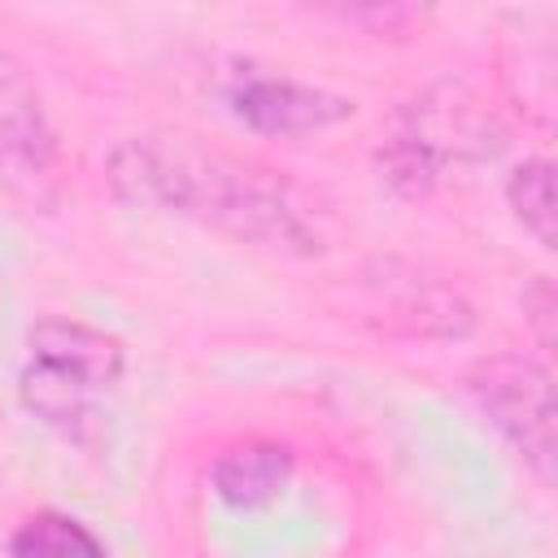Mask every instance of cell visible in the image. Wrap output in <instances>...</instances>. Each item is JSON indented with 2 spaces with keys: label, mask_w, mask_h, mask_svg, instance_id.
<instances>
[{
  "label": "cell",
  "mask_w": 558,
  "mask_h": 558,
  "mask_svg": "<svg viewBox=\"0 0 558 558\" xmlns=\"http://www.w3.org/2000/svg\"><path fill=\"white\" fill-rule=\"evenodd\" d=\"M109 183L140 209H166L275 253H314L318 235L288 183L244 157L201 148L183 135H135L113 148Z\"/></svg>",
  "instance_id": "cell-1"
},
{
  "label": "cell",
  "mask_w": 558,
  "mask_h": 558,
  "mask_svg": "<svg viewBox=\"0 0 558 558\" xmlns=\"http://www.w3.org/2000/svg\"><path fill=\"white\" fill-rule=\"evenodd\" d=\"M126 366L122 340L78 318H39L26 336L17 371L22 405L70 440H87L100 423L105 397Z\"/></svg>",
  "instance_id": "cell-2"
},
{
  "label": "cell",
  "mask_w": 558,
  "mask_h": 558,
  "mask_svg": "<svg viewBox=\"0 0 558 558\" xmlns=\"http://www.w3.org/2000/svg\"><path fill=\"white\" fill-rule=\"evenodd\" d=\"M65 161L44 96L26 65L0 48V192L22 209L48 214L61 201Z\"/></svg>",
  "instance_id": "cell-3"
},
{
  "label": "cell",
  "mask_w": 558,
  "mask_h": 558,
  "mask_svg": "<svg viewBox=\"0 0 558 558\" xmlns=\"http://www.w3.org/2000/svg\"><path fill=\"white\" fill-rule=\"evenodd\" d=\"M475 410L501 432V440L549 484L554 480V384L549 371L519 353L480 357L466 371Z\"/></svg>",
  "instance_id": "cell-4"
},
{
  "label": "cell",
  "mask_w": 558,
  "mask_h": 558,
  "mask_svg": "<svg viewBox=\"0 0 558 558\" xmlns=\"http://www.w3.org/2000/svg\"><path fill=\"white\" fill-rule=\"evenodd\" d=\"M227 105L244 126L262 135H310L353 113L349 96H336L327 87H314L288 74H240L227 87Z\"/></svg>",
  "instance_id": "cell-5"
},
{
  "label": "cell",
  "mask_w": 558,
  "mask_h": 558,
  "mask_svg": "<svg viewBox=\"0 0 558 558\" xmlns=\"http://www.w3.org/2000/svg\"><path fill=\"white\" fill-rule=\"evenodd\" d=\"M292 480V453L275 440H244L214 462V493L227 506H266Z\"/></svg>",
  "instance_id": "cell-6"
},
{
  "label": "cell",
  "mask_w": 558,
  "mask_h": 558,
  "mask_svg": "<svg viewBox=\"0 0 558 558\" xmlns=\"http://www.w3.org/2000/svg\"><path fill=\"white\" fill-rule=\"evenodd\" d=\"M9 558H109L100 536L61 510L26 514L9 536Z\"/></svg>",
  "instance_id": "cell-7"
},
{
  "label": "cell",
  "mask_w": 558,
  "mask_h": 558,
  "mask_svg": "<svg viewBox=\"0 0 558 558\" xmlns=\"http://www.w3.org/2000/svg\"><path fill=\"white\" fill-rule=\"evenodd\" d=\"M506 201L519 214V222L545 244L554 248V166L545 157L523 161L510 179H506Z\"/></svg>",
  "instance_id": "cell-8"
}]
</instances>
